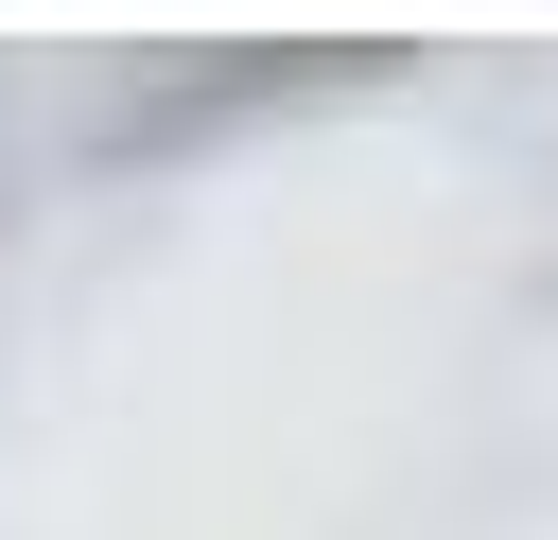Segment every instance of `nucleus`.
Instances as JSON below:
<instances>
[{
	"mask_svg": "<svg viewBox=\"0 0 558 540\" xmlns=\"http://www.w3.org/2000/svg\"><path fill=\"white\" fill-rule=\"evenodd\" d=\"M366 70H418V52H157L105 122H87V157H174V139H209V122H262V105H314V87H366Z\"/></svg>",
	"mask_w": 558,
	"mask_h": 540,
	"instance_id": "nucleus-1",
	"label": "nucleus"
}]
</instances>
